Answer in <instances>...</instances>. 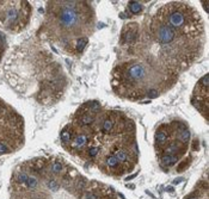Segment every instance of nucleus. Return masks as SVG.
<instances>
[{"label": "nucleus", "mask_w": 209, "mask_h": 199, "mask_svg": "<svg viewBox=\"0 0 209 199\" xmlns=\"http://www.w3.org/2000/svg\"><path fill=\"white\" fill-rule=\"evenodd\" d=\"M71 135H72V132L68 130V128H66L64 131L61 132V140H62V142H69V141H71Z\"/></svg>", "instance_id": "18"}, {"label": "nucleus", "mask_w": 209, "mask_h": 199, "mask_svg": "<svg viewBox=\"0 0 209 199\" xmlns=\"http://www.w3.org/2000/svg\"><path fill=\"white\" fill-rule=\"evenodd\" d=\"M87 44V38L85 37H80L77 39V44H75V48H77V51L78 53H82V50L85 49V47Z\"/></svg>", "instance_id": "11"}, {"label": "nucleus", "mask_w": 209, "mask_h": 199, "mask_svg": "<svg viewBox=\"0 0 209 199\" xmlns=\"http://www.w3.org/2000/svg\"><path fill=\"white\" fill-rule=\"evenodd\" d=\"M114 129V122L111 119H105L103 122V125H102V130L104 132H110L111 130Z\"/></svg>", "instance_id": "14"}, {"label": "nucleus", "mask_w": 209, "mask_h": 199, "mask_svg": "<svg viewBox=\"0 0 209 199\" xmlns=\"http://www.w3.org/2000/svg\"><path fill=\"white\" fill-rule=\"evenodd\" d=\"M182 180H183L182 178H177V179L174 180V185H177V184H179V182H181V181H182Z\"/></svg>", "instance_id": "29"}, {"label": "nucleus", "mask_w": 209, "mask_h": 199, "mask_svg": "<svg viewBox=\"0 0 209 199\" xmlns=\"http://www.w3.org/2000/svg\"><path fill=\"white\" fill-rule=\"evenodd\" d=\"M84 199H98V197H97L93 192H89V193H86V194H85Z\"/></svg>", "instance_id": "26"}, {"label": "nucleus", "mask_w": 209, "mask_h": 199, "mask_svg": "<svg viewBox=\"0 0 209 199\" xmlns=\"http://www.w3.org/2000/svg\"><path fill=\"white\" fill-rule=\"evenodd\" d=\"M5 25L9 27L12 26V25H15L16 23H18L19 20V14H18V11L16 7H11L6 11V13H5Z\"/></svg>", "instance_id": "5"}, {"label": "nucleus", "mask_w": 209, "mask_h": 199, "mask_svg": "<svg viewBox=\"0 0 209 199\" xmlns=\"http://www.w3.org/2000/svg\"><path fill=\"white\" fill-rule=\"evenodd\" d=\"M167 191H169V192H171V191H173V187H171V186H170V187H167Z\"/></svg>", "instance_id": "30"}, {"label": "nucleus", "mask_w": 209, "mask_h": 199, "mask_svg": "<svg viewBox=\"0 0 209 199\" xmlns=\"http://www.w3.org/2000/svg\"><path fill=\"white\" fill-rule=\"evenodd\" d=\"M122 38H121V43H128L132 44L136 41L137 37V25L136 24H129L123 29L122 31Z\"/></svg>", "instance_id": "4"}, {"label": "nucleus", "mask_w": 209, "mask_h": 199, "mask_svg": "<svg viewBox=\"0 0 209 199\" xmlns=\"http://www.w3.org/2000/svg\"><path fill=\"white\" fill-rule=\"evenodd\" d=\"M166 141H167V131L163 127H160L155 132V143L157 145H163L166 143Z\"/></svg>", "instance_id": "6"}, {"label": "nucleus", "mask_w": 209, "mask_h": 199, "mask_svg": "<svg viewBox=\"0 0 209 199\" xmlns=\"http://www.w3.org/2000/svg\"><path fill=\"white\" fill-rule=\"evenodd\" d=\"M62 171V164L59 162V161H54L52 163V172L54 174H59V173Z\"/></svg>", "instance_id": "19"}, {"label": "nucleus", "mask_w": 209, "mask_h": 199, "mask_svg": "<svg viewBox=\"0 0 209 199\" xmlns=\"http://www.w3.org/2000/svg\"><path fill=\"white\" fill-rule=\"evenodd\" d=\"M202 5L204 6V10L208 12V2H207V1H204V2H202Z\"/></svg>", "instance_id": "28"}, {"label": "nucleus", "mask_w": 209, "mask_h": 199, "mask_svg": "<svg viewBox=\"0 0 209 199\" xmlns=\"http://www.w3.org/2000/svg\"><path fill=\"white\" fill-rule=\"evenodd\" d=\"M188 199H196V198H194V197H192V198H188Z\"/></svg>", "instance_id": "32"}, {"label": "nucleus", "mask_w": 209, "mask_h": 199, "mask_svg": "<svg viewBox=\"0 0 209 199\" xmlns=\"http://www.w3.org/2000/svg\"><path fill=\"white\" fill-rule=\"evenodd\" d=\"M154 35L155 39L163 45L170 44L174 41L176 31L171 29L169 25H166L164 22H155L154 23Z\"/></svg>", "instance_id": "1"}, {"label": "nucleus", "mask_w": 209, "mask_h": 199, "mask_svg": "<svg viewBox=\"0 0 209 199\" xmlns=\"http://www.w3.org/2000/svg\"><path fill=\"white\" fill-rule=\"evenodd\" d=\"M177 161H178V156H177V155L166 154L160 159V162H161V164L165 166V167H171L173 164H176Z\"/></svg>", "instance_id": "7"}, {"label": "nucleus", "mask_w": 209, "mask_h": 199, "mask_svg": "<svg viewBox=\"0 0 209 199\" xmlns=\"http://www.w3.org/2000/svg\"><path fill=\"white\" fill-rule=\"evenodd\" d=\"M59 20L64 27H72L77 24L78 17L75 11L71 7H64L59 14Z\"/></svg>", "instance_id": "3"}, {"label": "nucleus", "mask_w": 209, "mask_h": 199, "mask_svg": "<svg viewBox=\"0 0 209 199\" xmlns=\"http://www.w3.org/2000/svg\"><path fill=\"white\" fill-rule=\"evenodd\" d=\"M128 9L132 13L134 14H139L142 10H144V6L139 2V1H129L128 2Z\"/></svg>", "instance_id": "9"}, {"label": "nucleus", "mask_w": 209, "mask_h": 199, "mask_svg": "<svg viewBox=\"0 0 209 199\" xmlns=\"http://www.w3.org/2000/svg\"><path fill=\"white\" fill-rule=\"evenodd\" d=\"M136 175H137V173H136V174H133V175H130V177H128V178H126V180H127V181L132 180V179H134V178H135Z\"/></svg>", "instance_id": "27"}, {"label": "nucleus", "mask_w": 209, "mask_h": 199, "mask_svg": "<svg viewBox=\"0 0 209 199\" xmlns=\"http://www.w3.org/2000/svg\"><path fill=\"white\" fill-rule=\"evenodd\" d=\"M98 152H99V149H98V148H96V147H94V148H91V149H90V150H89V155H90V156H91V157H94V156H96V155L98 154Z\"/></svg>", "instance_id": "24"}, {"label": "nucleus", "mask_w": 209, "mask_h": 199, "mask_svg": "<svg viewBox=\"0 0 209 199\" xmlns=\"http://www.w3.org/2000/svg\"><path fill=\"white\" fill-rule=\"evenodd\" d=\"M146 69L142 64L140 63H130L128 64L124 69V78L128 81L136 82L145 78Z\"/></svg>", "instance_id": "2"}, {"label": "nucleus", "mask_w": 209, "mask_h": 199, "mask_svg": "<svg viewBox=\"0 0 209 199\" xmlns=\"http://www.w3.org/2000/svg\"><path fill=\"white\" fill-rule=\"evenodd\" d=\"M189 163H190V160H185L183 163H181L179 164V167H178V169H177V172H182V171H184L188 166H189Z\"/></svg>", "instance_id": "23"}, {"label": "nucleus", "mask_w": 209, "mask_h": 199, "mask_svg": "<svg viewBox=\"0 0 209 199\" xmlns=\"http://www.w3.org/2000/svg\"><path fill=\"white\" fill-rule=\"evenodd\" d=\"M27 179V173H24V172L18 173V175H17V181H18L19 184H25Z\"/></svg>", "instance_id": "20"}, {"label": "nucleus", "mask_w": 209, "mask_h": 199, "mask_svg": "<svg viewBox=\"0 0 209 199\" xmlns=\"http://www.w3.org/2000/svg\"><path fill=\"white\" fill-rule=\"evenodd\" d=\"M86 144H87V137L85 135L77 136V137L74 138V141H73V147H74V148H78V149L85 147Z\"/></svg>", "instance_id": "8"}, {"label": "nucleus", "mask_w": 209, "mask_h": 199, "mask_svg": "<svg viewBox=\"0 0 209 199\" xmlns=\"http://www.w3.org/2000/svg\"><path fill=\"white\" fill-rule=\"evenodd\" d=\"M128 187H129V189H134L135 186H134V185H128Z\"/></svg>", "instance_id": "31"}, {"label": "nucleus", "mask_w": 209, "mask_h": 199, "mask_svg": "<svg viewBox=\"0 0 209 199\" xmlns=\"http://www.w3.org/2000/svg\"><path fill=\"white\" fill-rule=\"evenodd\" d=\"M179 140L184 142V143H188L189 142V140H190V131L188 130V129H184V130H179Z\"/></svg>", "instance_id": "12"}, {"label": "nucleus", "mask_w": 209, "mask_h": 199, "mask_svg": "<svg viewBox=\"0 0 209 199\" xmlns=\"http://www.w3.org/2000/svg\"><path fill=\"white\" fill-rule=\"evenodd\" d=\"M93 120H94V117L91 116V115H84L80 118V123L82 125H89V124L93 123Z\"/></svg>", "instance_id": "16"}, {"label": "nucleus", "mask_w": 209, "mask_h": 199, "mask_svg": "<svg viewBox=\"0 0 209 199\" xmlns=\"http://www.w3.org/2000/svg\"><path fill=\"white\" fill-rule=\"evenodd\" d=\"M9 152H10V150H9V148H7V145L0 142V153L5 154V153H9Z\"/></svg>", "instance_id": "25"}, {"label": "nucleus", "mask_w": 209, "mask_h": 199, "mask_svg": "<svg viewBox=\"0 0 209 199\" xmlns=\"http://www.w3.org/2000/svg\"><path fill=\"white\" fill-rule=\"evenodd\" d=\"M25 185L27 186V189L34 190V189H36L37 185H38V180H37L36 178H34V177H27V181H25Z\"/></svg>", "instance_id": "13"}, {"label": "nucleus", "mask_w": 209, "mask_h": 199, "mask_svg": "<svg viewBox=\"0 0 209 199\" xmlns=\"http://www.w3.org/2000/svg\"><path fill=\"white\" fill-rule=\"evenodd\" d=\"M107 164L109 166L110 168L117 167L118 160H117V157H116V155H110V156H108V159H107Z\"/></svg>", "instance_id": "15"}, {"label": "nucleus", "mask_w": 209, "mask_h": 199, "mask_svg": "<svg viewBox=\"0 0 209 199\" xmlns=\"http://www.w3.org/2000/svg\"><path fill=\"white\" fill-rule=\"evenodd\" d=\"M0 112H1V108H0Z\"/></svg>", "instance_id": "33"}, {"label": "nucleus", "mask_w": 209, "mask_h": 199, "mask_svg": "<svg viewBox=\"0 0 209 199\" xmlns=\"http://www.w3.org/2000/svg\"><path fill=\"white\" fill-rule=\"evenodd\" d=\"M146 95H147L148 98H157V97L159 95V93L155 90H148L146 92Z\"/></svg>", "instance_id": "22"}, {"label": "nucleus", "mask_w": 209, "mask_h": 199, "mask_svg": "<svg viewBox=\"0 0 209 199\" xmlns=\"http://www.w3.org/2000/svg\"><path fill=\"white\" fill-rule=\"evenodd\" d=\"M116 157H117L118 162H126V161L128 160L127 153H126L124 150H122V149L117 152V154H116Z\"/></svg>", "instance_id": "17"}, {"label": "nucleus", "mask_w": 209, "mask_h": 199, "mask_svg": "<svg viewBox=\"0 0 209 199\" xmlns=\"http://www.w3.org/2000/svg\"><path fill=\"white\" fill-rule=\"evenodd\" d=\"M165 152L170 155H176V153L181 152V147L178 144V142H177V143H171V144L167 145V148L165 149Z\"/></svg>", "instance_id": "10"}, {"label": "nucleus", "mask_w": 209, "mask_h": 199, "mask_svg": "<svg viewBox=\"0 0 209 199\" xmlns=\"http://www.w3.org/2000/svg\"><path fill=\"white\" fill-rule=\"evenodd\" d=\"M48 187H49V190H52L53 192L59 190V184H57V181L56 180H50L48 182Z\"/></svg>", "instance_id": "21"}]
</instances>
